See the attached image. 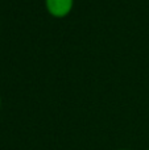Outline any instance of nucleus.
<instances>
[{
    "instance_id": "obj_1",
    "label": "nucleus",
    "mask_w": 149,
    "mask_h": 150,
    "mask_svg": "<svg viewBox=\"0 0 149 150\" xmlns=\"http://www.w3.org/2000/svg\"><path fill=\"white\" fill-rule=\"evenodd\" d=\"M48 13L54 18H65L74 8V0H45Z\"/></svg>"
},
{
    "instance_id": "obj_2",
    "label": "nucleus",
    "mask_w": 149,
    "mask_h": 150,
    "mask_svg": "<svg viewBox=\"0 0 149 150\" xmlns=\"http://www.w3.org/2000/svg\"><path fill=\"white\" fill-rule=\"evenodd\" d=\"M0 109H1V95H0Z\"/></svg>"
},
{
    "instance_id": "obj_3",
    "label": "nucleus",
    "mask_w": 149,
    "mask_h": 150,
    "mask_svg": "<svg viewBox=\"0 0 149 150\" xmlns=\"http://www.w3.org/2000/svg\"><path fill=\"white\" fill-rule=\"evenodd\" d=\"M118 150H131V149H118Z\"/></svg>"
}]
</instances>
